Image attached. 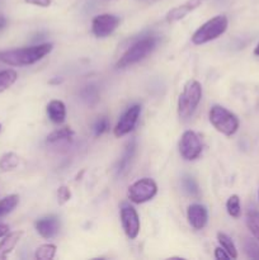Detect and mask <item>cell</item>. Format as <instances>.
Returning a JSON list of instances; mask_svg holds the SVG:
<instances>
[{"label":"cell","mask_w":259,"mask_h":260,"mask_svg":"<svg viewBox=\"0 0 259 260\" xmlns=\"http://www.w3.org/2000/svg\"><path fill=\"white\" fill-rule=\"evenodd\" d=\"M119 24V18L114 14L104 13L94 17L91 22V32L96 38H106L117 29Z\"/></svg>","instance_id":"cell-8"},{"label":"cell","mask_w":259,"mask_h":260,"mask_svg":"<svg viewBox=\"0 0 259 260\" xmlns=\"http://www.w3.org/2000/svg\"><path fill=\"white\" fill-rule=\"evenodd\" d=\"M182 187L183 190L190 197H198L200 196V187H198L197 180L190 175H184L182 178Z\"/></svg>","instance_id":"cell-23"},{"label":"cell","mask_w":259,"mask_h":260,"mask_svg":"<svg viewBox=\"0 0 259 260\" xmlns=\"http://www.w3.org/2000/svg\"><path fill=\"white\" fill-rule=\"evenodd\" d=\"M215 258L217 260H228V259H231V256L229 255L228 251H226L225 249L218 246V248L215 249Z\"/></svg>","instance_id":"cell-30"},{"label":"cell","mask_w":259,"mask_h":260,"mask_svg":"<svg viewBox=\"0 0 259 260\" xmlns=\"http://www.w3.org/2000/svg\"><path fill=\"white\" fill-rule=\"evenodd\" d=\"M140 113H141V107L139 104H135V106H131L130 108H127L126 112L121 116L119 121L117 122L116 127H114V136L122 137L130 134L135 128V126H136Z\"/></svg>","instance_id":"cell-9"},{"label":"cell","mask_w":259,"mask_h":260,"mask_svg":"<svg viewBox=\"0 0 259 260\" xmlns=\"http://www.w3.org/2000/svg\"><path fill=\"white\" fill-rule=\"evenodd\" d=\"M19 203V196L9 194L0 200V218H4L15 210Z\"/></svg>","instance_id":"cell-18"},{"label":"cell","mask_w":259,"mask_h":260,"mask_svg":"<svg viewBox=\"0 0 259 260\" xmlns=\"http://www.w3.org/2000/svg\"><path fill=\"white\" fill-rule=\"evenodd\" d=\"M7 18L4 17V15H2L0 14V30L2 29H4L5 28V25H7Z\"/></svg>","instance_id":"cell-33"},{"label":"cell","mask_w":259,"mask_h":260,"mask_svg":"<svg viewBox=\"0 0 259 260\" xmlns=\"http://www.w3.org/2000/svg\"><path fill=\"white\" fill-rule=\"evenodd\" d=\"M47 116L53 123H63L66 118V107L63 102L53 99L47 104Z\"/></svg>","instance_id":"cell-15"},{"label":"cell","mask_w":259,"mask_h":260,"mask_svg":"<svg viewBox=\"0 0 259 260\" xmlns=\"http://www.w3.org/2000/svg\"><path fill=\"white\" fill-rule=\"evenodd\" d=\"M203 3V0H187L184 4L178 5V7L173 8L169 12L167 13V17H165V20L168 23H174L178 22V20L183 19L187 14H189L192 10L197 9L201 4Z\"/></svg>","instance_id":"cell-13"},{"label":"cell","mask_w":259,"mask_h":260,"mask_svg":"<svg viewBox=\"0 0 259 260\" xmlns=\"http://www.w3.org/2000/svg\"><path fill=\"white\" fill-rule=\"evenodd\" d=\"M245 222L254 239L259 241V211L255 208H250L246 212Z\"/></svg>","instance_id":"cell-19"},{"label":"cell","mask_w":259,"mask_h":260,"mask_svg":"<svg viewBox=\"0 0 259 260\" xmlns=\"http://www.w3.org/2000/svg\"><path fill=\"white\" fill-rule=\"evenodd\" d=\"M226 210L228 213L234 218L240 217L241 215V205H240V198L238 194H233L229 197L228 202H226Z\"/></svg>","instance_id":"cell-25"},{"label":"cell","mask_w":259,"mask_h":260,"mask_svg":"<svg viewBox=\"0 0 259 260\" xmlns=\"http://www.w3.org/2000/svg\"><path fill=\"white\" fill-rule=\"evenodd\" d=\"M258 197H259V190H258Z\"/></svg>","instance_id":"cell-36"},{"label":"cell","mask_w":259,"mask_h":260,"mask_svg":"<svg viewBox=\"0 0 259 260\" xmlns=\"http://www.w3.org/2000/svg\"><path fill=\"white\" fill-rule=\"evenodd\" d=\"M254 55H256V56H259V43H258V45H256V47H255V50H254Z\"/></svg>","instance_id":"cell-34"},{"label":"cell","mask_w":259,"mask_h":260,"mask_svg":"<svg viewBox=\"0 0 259 260\" xmlns=\"http://www.w3.org/2000/svg\"><path fill=\"white\" fill-rule=\"evenodd\" d=\"M217 240L218 243H220L221 248H223L226 251H228V254L231 256V259L238 258V250H236L235 244H234V241L231 240L230 236H228L223 233H218Z\"/></svg>","instance_id":"cell-22"},{"label":"cell","mask_w":259,"mask_h":260,"mask_svg":"<svg viewBox=\"0 0 259 260\" xmlns=\"http://www.w3.org/2000/svg\"><path fill=\"white\" fill-rule=\"evenodd\" d=\"M23 236V231H13L8 233L7 235L3 236V240L0 241V260H4L8 258L10 253L14 250L17 244Z\"/></svg>","instance_id":"cell-14"},{"label":"cell","mask_w":259,"mask_h":260,"mask_svg":"<svg viewBox=\"0 0 259 260\" xmlns=\"http://www.w3.org/2000/svg\"><path fill=\"white\" fill-rule=\"evenodd\" d=\"M36 230L43 239H52L60 230V221L56 216H47L36 222Z\"/></svg>","instance_id":"cell-12"},{"label":"cell","mask_w":259,"mask_h":260,"mask_svg":"<svg viewBox=\"0 0 259 260\" xmlns=\"http://www.w3.org/2000/svg\"><path fill=\"white\" fill-rule=\"evenodd\" d=\"M187 218L189 225L195 230H202L208 221V213L205 206L202 205H190L187 210Z\"/></svg>","instance_id":"cell-11"},{"label":"cell","mask_w":259,"mask_h":260,"mask_svg":"<svg viewBox=\"0 0 259 260\" xmlns=\"http://www.w3.org/2000/svg\"><path fill=\"white\" fill-rule=\"evenodd\" d=\"M18 74L15 73L12 69H8V70H2L0 71V94L3 91L8 90L13 84L17 81Z\"/></svg>","instance_id":"cell-21"},{"label":"cell","mask_w":259,"mask_h":260,"mask_svg":"<svg viewBox=\"0 0 259 260\" xmlns=\"http://www.w3.org/2000/svg\"><path fill=\"white\" fill-rule=\"evenodd\" d=\"M80 95L81 99H83L86 104H89V106H94V104L99 101V93L98 90H96L95 86L93 85L85 86V88L81 90Z\"/></svg>","instance_id":"cell-26"},{"label":"cell","mask_w":259,"mask_h":260,"mask_svg":"<svg viewBox=\"0 0 259 260\" xmlns=\"http://www.w3.org/2000/svg\"><path fill=\"white\" fill-rule=\"evenodd\" d=\"M109 128V122L108 119L106 118V117H102V118H99L98 121L94 123L93 126V131H94V135H95L96 137L102 136L103 134H106L107 131H108Z\"/></svg>","instance_id":"cell-28"},{"label":"cell","mask_w":259,"mask_h":260,"mask_svg":"<svg viewBox=\"0 0 259 260\" xmlns=\"http://www.w3.org/2000/svg\"><path fill=\"white\" fill-rule=\"evenodd\" d=\"M202 99V85L197 80H189L185 83L183 91L178 98V116L187 121L195 114L198 104Z\"/></svg>","instance_id":"cell-2"},{"label":"cell","mask_w":259,"mask_h":260,"mask_svg":"<svg viewBox=\"0 0 259 260\" xmlns=\"http://www.w3.org/2000/svg\"><path fill=\"white\" fill-rule=\"evenodd\" d=\"M121 223L127 238L135 240L140 234V217L131 206H123L121 208Z\"/></svg>","instance_id":"cell-10"},{"label":"cell","mask_w":259,"mask_h":260,"mask_svg":"<svg viewBox=\"0 0 259 260\" xmlns=\"http://www.w3.org/2000/svg\"><path fill=\"white\" fill-rule=\"evenodd\" d=\"M135 151H136V140H131V141L127 144L126 149H124L123 151V155H122V157L118 161V165H117V173H118V174H122L123 172H126L130 162H131L132 157H134Z\"/></svg>","instance_id":"cell-17"},{"label":"cell","mask_w":259,"mask_h":260,"mask_svg":"<svg viewBox=\"0 0 259 260\" xmlns=\"http://www.w3.org/2000/svg\"><path fill=\"white\" fill-rule=\"evenodd\" d=\"M244 251L249 259L259 260V241L253 239H245L244 241Z\"/></svg>","instance_id":"cell-27"},{"label":"cell","mask_w":259,"mask_h":260,"mask_svg":"<svg viewBox=\"0 0 259 260\" xmlns=\"http://www.w3.org/2000/svg\"><path fill=\"white\" fill-rule=\"evenodd\" d=\"M27 4L30 5H36V7H41V8H47L51 5V2L52 0H24Z\"/></svg>","instance_id":"cell-31"},{"label":"cell","mask_w":259,"mask_h":260,"mask_svg":"<svg viewBox=\"0 0 259 260\" xmlns=\"http://www.w3.org/2000/svg\"><path fill=\"white\" fill-rule=\"evenodd\" d=\"M156 43L157 38L155 37H145L136 41V42L132 43V45L127 48L126 52L119 57V60L117 61V68L124 69L140 62V61L144 60L147 55H150V53L155 50Z\"/></svg>","instance_id":"cell-3"},{"label":"cell","mask_w":259,"mask_h":260,"mask_svg":"<svg viewBox=\"0 0 259 260\" xmlns=\"http://www.w3.org/2000/svg\"><path fill=\"white\" fill-rule=\"evenodd\" d=\"M0 131H2V124H0Z\"/></svg>","instance_id":"cell-35"},{"label":"cell","mask_w":259,"mask_h":260,"mask_svg":"<svg viewBox=\"0 0 259 260\" xmlns=\"http://www.w3.org/2000/svg\"><path fill=\"white\" fill-rule=\"evenodd\" d=\"M9 233V226L5 225V223H0V238L5 236Z\"/></svg>","instance_id":"cell-32"},{"label":"cell","mask_w":259,"mask_h":260,"mask_svg":"<svg viewBox=\"0 0 259 260\" xmlns=\"http://www.w3.org/2000/svg\"><path fill=\"white\" fill-rule=\"evenodd\" d=\"M71 198V190L68 185H61L57 189V201L58 205H65L70 201Z\"/></svg>","instance_id":"cell-29"},{"label":"cell","mask_w":259,"mask_h":260,"mask_svg":"<svg viewBox=\"0 0 259 260\" xmlns=\"http://www.w3.org/2000/svg\"><path fill=\"white\" fill-rule=\"evenodd\" d=\"M208 118H210L211 124L215 127L216 131L225 135V136L235 135L236 131L239 129V126H240L239 118L233 112L226 109L225 107L217 106V104L210 109Z\"/></svg>","instance_id":"cell-5"},{"label":"cell","mask_w":259,"mask_h":260,"mask_svg":"<svg viewBox=\"0 0 259 260\" xmlns=\"http://www.w3.org/2000/svg\"><path fill=\"white\" fill-rule=\"evenodd\" d=\"M229 25V19L226 15H216V17L211 18L207 22L203 23L192 36V43L193 45H205V43L211 42V41L216 40L220 36H222L226 32Z\"/></svg>","instance_id":"cell-4"},{"label":"cell","mask_w":259,"mask_h":260,"mask_svg":"<svg viewBox=\"0 0 259 260\" xmlns=\"http://www.w3.org/2000/svg\"><path fill=\"white\" fill-rule=\"evenodd\" d=\"M157 185L155 180L151 178H141L132 183L127 190V197L132 203L141 205V203L149 202L156 196Z\"/></svg>","instance_id":"cell-6"},{"label":"cell","mask_w":259,"mask_h":260,"mask_svg":"<svg viewBox=\"0 0 259 260\" xmlns=\"http://www.w3.org/2000/svg\"><path fill=\"white\" fill-rule=\"evenodd\" d=\"M56 250H57V248L53 244H43V245L38 246L35 256L36 259L40 260H51L55 258Z\"/></svg>","instance_id":"cell-24"},{"label":"cell","mask_w":259,"mask_h":260,"mask_svg":"<svg viewBox=\"0 0 259 260\" xmlns=\"http://www.w3.org/2000/svg\"><path fill=\"white\" fill-rule=\"evenodd\" d=\"M52 43L0 51V62L9 66H28L38 62L52 51Z\"/></svg>","instance_id":"cell-1"},{"label":"cell","mask_w":259,"mask_h":260,"mask_svg":"<svg viewBox=\"0 0 259 260\" xmlns=\"http://www.w3.org/2000/svg\"><path fill=\"white\" fill-rule=\"evenodd\" d=\"M202 150L203 145L201 137L195 131L188 129V131L183 132L179 140V152L183 159L187 161H193L201 156Z\"/></svg>","instance_id":"cell-7"},{"label":"cell","mask_w":259,"mask_h":260,"mask_svg":"<svg viewBox=\"0 0 259 260\" xmlns=\"http://www.w3.org/2000/svg\"><path fill=\"white\" fill-rule=\"evenodd\" d=\"M20 157L14 152H7L0 157V170L2 172H12L19 167Z\"/></svg>","instance_id":"cell-20"},{"label":"cell","mask_w":259,"mask_h":260,"mask_svg":"<svg viewBox=\"0 0 259 260\" xmlns=\"http://www.w3.org/2000/svg\"><path fill=\"white\" fill-rule=\"evenodd\" d=\"M74 139V132L73 129L69 128V127H63V128L56 129V131L51 132L50 135L46 139V142L51 145L56 144H68L71 142Z\"/></svg>","instance_id":"cell-16"}]
</instances>
